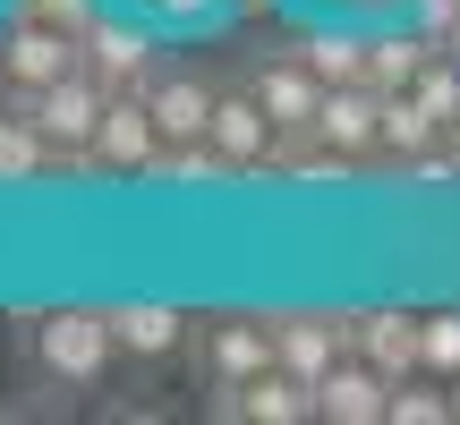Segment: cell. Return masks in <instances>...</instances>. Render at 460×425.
<instances>
[{
  "mask_svg": "<svg viewBox=\"0 0 460 425\" xmlns=\"http://www.w3.org/2000/svg\"><path fill=\"white\" fill-rule=\"evenodd\" d=\"M94 153H102V170H146L154 153H163L154 102L146 94H111V102H102V128H94Z\"/></svg>",
  "mask_w": 460,
  "mask_h": 425,
  "instance_id": "15",
  "label": "cell"
},
{
  "mask_svg": "<svg viewBox=\"0 0 460 425\" xmlns=\"http://www.w3.org/2000/svg\"><path fill=\"white\" fill-rule=\"evenodd\" d=\"M315 17H358V26H384V17H410V0H307Z\"/></svg>",
  "mask_w": 460,
  "mask_h": 425,
  "instance_id": "24",
  "label": "cell"
},
{
  "mask_svg": "<svg viewBox=\"0 0 460 425\" xmlns=\"http://www.w3.org/2000/svg\"><path fill=\"white\" fill-rule=\"evenodd\" d=\"M85 68V34H60V26H34V17H9L0 26V85H60Z\"/></svg>",
  "mask_w": 460,
  "mask_h": 425,
  "instance_id": "6",
  "label": "cell"
},
{
  "mask_svg": "<svg viewBox=\"0 0 460 425\" xmlns=\"http://www.w3.org/2000/svg\"><path fill=\"white\" fill-rule=\"evenodd\" d=\"M111 341L128 349V358H171V349L188 341V315L163 307V298H119L111 307Z\"/></svg>",
  "mask_w": 460,
  "mask_h": 425,
  "instance_id": "16",
  "label": "cell"
},
{
  "mask_svg": "<svg viewBox=\"0 0 460 425\" xmlns=\"http://www.w3.org/2000/svg\"><path fill=\"white\" fill-rule=\"evenodd\" d=\"M315 136H324L332 153H376L384 145V85H324V111H315Z\"/></svg>",
  "mask_w": 460,
  "mask_h": 425,
  "instance_id": "9",
  "label": "cell"
},
{
  "mask_svg": "<svg viewBox=\"0 0 460 425\" xmlns=\"http://www.w3.org/2000/svg\"><path fill=\"white\" fill-rule=\"evenodd\" d=\"M205 409L230 417V425H307V417H324V400H315L307 375L264 366L256 383H214V400H205Z\"/></svg>",
  "mask_w": 460,
  "mask_h": 425,
  "instance_id": "4",
  "label": "cell"
},
{
  "mask_svg": "<svg viewBox=\"0 0 460 425\" xmlns=\"http://www.w3.org/2000/svg\"><path fill=\"white\" fill-rule=\"evenodd\" d=\"M146 179H163V187H230L239 170H230L222 153H214V145L197 136V145H163V153L146 162Z\"/></svg>",
  "mask_w": 460,
  "mask_h": 425,
  "instance_id": "18",
  "label": "cell"
},
{
  "mask_svg": "<svg viewBox=\"0 0 460 425\" xmlns=\"http://www.w3.org/2000/svg\"><path fill=\"white\" fill-rule=\"evenodd\" d=\"M0 102H9V111H26L60 153H94V128H102V102H111V94H102V85L77 68V77L34 85V94H26V85H0Z\"/></svg>",
  "mask_w": 460,
  "mask_h": 425,
  "instance_id": "3",
  "label": "cell"
},
{
  "mask_svg": "<svg viewBox=\"0 0 460 425\" xmlns=\"http://www.w3.org/2000/svg\"><path fill=\"white\" fill-rule=\"evenodd\" d=\"M427 375H460V307H444V315H427Z\"/></svg>",
  "mask_w": 460,
  "mask_h": 425,
  "instance_id": "23",
  "label": "cell"
},
{
  "mask_svg": "<svg viewBox=\"0 0 460 425\" xmlns=\"http://www.w3.org/2000/svg\"><path fill=\"white\" fill-rule=\"evenodd\" d=\"M146 102H154V128H163V145H197L205 128H214V85L205 77H188V68H154V85H146Z\"/></svg>",
  "mask_w": 460,
  "mask_h": 425,
  "instance_id": "12",
  "label": "cell"
},
{
  "mask_svg": "<svg viewBox=\"0 0 460 425\" xmlns=\"http://www.w3.org/2000/svg\"><path fill=\"white\" fill-rule=\"evenodd\" d=\"M26 358L43 383H60V392H94L102 366L119 358L111 341V307H43L26 324Z\"/></svg>",
  "mask_w": 460,
  "mask_h": 425,
  "instance_id": "1",
  "label": "cell"
},
{
  "mask_svg": "<svg viewBox=\"0 0 460 425\" xmlns=\"http://www.w3.org/2000/svg\"><path fill=\"white\" fill-rule=\"evenodd\" d=\"M273 366V315H222L205 332V383H256Z\"/></svg>",
  "mask_w": 460,
  "mask_h": 425,
  "instance_id": "11",
  "label": "cell"
},
{
  "mask_svg": "<svg viewBox=\"0 0 460 425\" xmlns=\"http://www.w3.org/2000/svg\"><path fill=\"white\" fill-rule=\"evenodd\" d=\"M154 68H163V26L146 9H102L85 26V77L102 94H146Z\"/></svg>",
  "mask_w": 460,
  "mask_h": 425,
  "instance_id": "2",
  "label": "cell"
},
{
  "mask_svg": "<svg viewBox=\"0 0 460 425\" xmlns=\"http://www.w3.org/2000/svg\"><path fill=\"white\" fill-rule=\"evenodd\" d=\"M146 17L163 34H222L230 26V0H146Z\"/></svg>",
  "mask_w": 460,
  "mask_h": 425,
  "instance_id": "21",
  "label": "cell"
},
{
  "mask_svg": "<svg viewBox=\"0 0 460 425\" xmlns=\"http://www.w3.org/2000/svg\"><path fill=\"white\" fill-rule=\"evenodd\" d=\"M358 349V315H332V307H298V315H273V366L324 383L332 366Z\"/></svg>",
  "mask_w": 460,
  "mask_h": 425,
  "instance_id": "5",
  "label": "cell"
},
{
  "mask_svg": "<svg viewBox=\"0 0 460 425\" xmlns=\"http://www.w3.org/2000/svg\"><path fill=\"white\" fill-rule=\"evenodd\" d=\"M452 409H460V375H452Z\"/></svg>",
  "mask_w": 460,
  "mask_h": 425,
  "instance_id": "26",
  "label": "cell"
},
{
  "mask_svg": "<svg viewBox=\"0 0 460 425\" xmlns=\"http://www.w3.org/2000/svg\"><path fill=\"white\" fill-rule=\"evenodd\" d=\"M290 51H298L324 85H358V77H367V51H376V26H358V17H315Z\"/></svg>",
  "mask_w": 460,
  "mask_h": 425,
  "instance_id": "14",
  "label": "cell"
},
{
  "mask_svg": "<svg viewBox=\"0 0 460 425\" xmlns=\"http://www.w3.org/2000/svg\"><path fill=\"white\" fill-rule=\"evenodd\" d=\"M205 145H214L230 170H273L281 128H273V111H264L256 94H222V102H214V128H205Z\"/></svg>",
  "mask_w": 460,
  "mask_h": 425,
  "instance_id": "8",
  "label": "cell"
},
{
  "mask_svg": "<svg viewBox=\"0 0 460 425\" xmlns=\"http://www.w3.org/2000/svg\"><path fill=\"white\" fill-rule=\"evenodd\" d=\"M111 0H9V17H34V26H60V34H85Z\"/></svg>",
  "mask_w": 460,
  "mask_h": 425,
  "instance_id": "22",
  "label": "cell"
},
{
  "mask_svg": "<svg viewBox=\"0 0 460 425\" xmlns=\"http://www.w3.org/2000/svg\"><path fill=\"white\" fill-rule=\"evenodd\" d=\"M111 9H146V0H111Z\"/></svg>",
  "mask_w": 460,
  "mask_h": 425,
  "instance_id": "25",
  "label": "cell"
},
{
  "mask_svg": "<svg viewBox=\"0 0 460 425\" xmlns=\"http://www.w3.org/2000/svg\"><path fill=\"white\" fill-rule=\"evenodd\" d=\"M444 119H427L410 102V85H393V94H384V153H393V162H410V153H427V145H444Z\"/></svg>",
  "mask_w": 460,
  "mask_h": 425,
  "instance_id": "19",
  "label": "cell"
},
{
  "mask_svg": "<svg viewBox=\"0 0 460 425\" xmlns=\"http://www.w3.org/2000/svg\"><path fill=\"white\" fill-rule=\"evenodd\" d=\"M452 145H460V128H452Z\"/></svg>",
  "mask_w": 460,
  "mask_h": 425,
  "instance_id": "27",
  "label": "cell"
},
{
  "mask_svg": "<svg viewBox=\"0 0 460 425\" xmlns=\"http://www.w3.org/2000/svg\"><path fill=\"white\" fill-rule=\"evenodd\" d=\"M358 358L367 366H384V375H427V315H410V307H376V315H358Z\"/></svg>",
  "mask_w": 460,
  "mask_h": 425,
  "instance_id": "13",
  "label": "cell"
},
{
  "mask_svg": "<svg viewBox=\"0 0 460 425\" xmlns=\"http://www.w3.org/2000/svg\"><path fill=\"white\" fill-rule=\"evenodd\" d=\"M247 94L273 111L281 136H315V111H324V77H315L298 51H281V60H264L256 77H247Z\"/></svg>",
  "mask_w": 460,
  "mask_h": 425,
  "instance_id": "7",
  "label": "cell"
},
{
  "mask_svg": "<svg viewBox=\"0 0 460 425\" xmlns=\"http://www.w3.org/2000/svg\"><path fill=\"white\" fill-rule=\"evenodd\" d=\"M315 400H324L332 425H393V375H384V366H367L358 349H349V358L315 383Z\"/></svg>",
  "mask_w": 460,
  "mask_h": 425,
  "instance_id": "10",
  "label": "cell"
},
{
  "mask_svg": "<svg viewBox=\"0 0 460 425\" xmlns=\"http://www.w3.org/2000/svg\"><path fill=\"white\" fill-rule=\"evenodd\" d=\"M452 383L444 375H401L393 383V425H452Z\"/></svg>",
  "mask_w": 460,
  "mask_h": 425,
  "instance_id": "20",
  "label": "cell"
},
{
  "mask_svg": "<svg viewBox=\"0 0 460 425\" xmlns=\"http://www.w3.org/2000/svg\"><path fill=\"white\" fill-rule=\"evenodd\" d=\"M51 170H60V145H51L26 111L0 102V187H34V179H51Z\"/></svg>",
  "mask_w": 460,
  "mask_h": 425,
  "instance_id": "17",
  "label": "cell"
}]
</instances>
